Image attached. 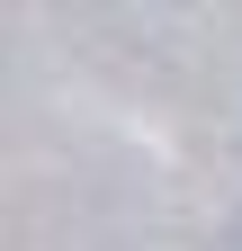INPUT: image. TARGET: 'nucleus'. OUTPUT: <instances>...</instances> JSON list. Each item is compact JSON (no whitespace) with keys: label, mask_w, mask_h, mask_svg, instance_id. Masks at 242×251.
Here are the masks:
<instances>
[]
</instances>
